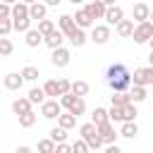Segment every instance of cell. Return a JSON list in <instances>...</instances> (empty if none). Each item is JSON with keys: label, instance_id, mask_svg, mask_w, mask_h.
Returning <instances> with one entry per match:
<instances>
[{"label": "cell", "instance_id": "3957f363", "mask_svg": "<svg viewBox=\"0 0 153 153\" xmlns=\"http://www.w3.org/2000/svg\"><path fill=\"white\" fill-rule=\"evenodd\" d=\"M151 36H153V24H151V22H139V24H134V31H131L134 43L143 45V43H148Z\"/></svg>", "mask_w": 153, "mask_h": 153}, {"label": "cell", "instance_id": "f35d334b", "mask_svg": "<svg viewBox=\"0 0 153 153\" xmlns=\"http://www.w3.org/2000/svg\"><path fill=\"white\" fill-rule=\"evenodd\" d=\"M53 29H55L53 19H38V31H41V36H48Z\"/></svg>", "mask_w": 153, "mask_h": 153}, {"label": "cell", "instance_id": "8992f818", "mask_svg": "<svg viewBox=\"0 0 153 153\" xmlns=\"http://www.w3.org/2000/svg\"><path fill=\"white\" fill-rule=\"evenodd\" d=\"M98 134H100V139H103V143L105 146H110V143H115L117 141V131H115V127H112V122L108 120V122H103V124H98Z\"/></svg>", "mask_w": 153, "mask_h": 153}, {"label": "cell", "instance_id": "f907efd6", "mask_svg": "<svg viewBox=\"0 0 153 153\" xmlns=\"http://www.w3.org/2000/svg\"><path fill=\"white\" fill-rule=\"evenodd\" d=\"M148 62H151V67H153V50H151V55H148Z\"/></svg>", "mask_w": 153, "mask_h": 153}, {"label": "cell", "instance_id": "d590c367", "mask_svg": "<svg viewBox=\"0 0 153 153\" xmlns=\"http://www.w3.org/2000/svg\"><path fill=\"white\" fill-rule=\"evenodd\" d=\"M50 139H53L55 143L67 141V129H62V127H53V129H50Z\"/></svg>", "mask_w": 153, "mask_h": 153}, {"label": "cell", "instance_id": "d4e9b609", "mask_svg": "<svg viewBox=\"0 0 153 153\" xmlns=\"http://www.w3.org/2000/svg\"><path fill=\"white\" fill-rule=\"evenodd\" d=\"M24 17H29V5L22 2V0H17L12 5V19H24Z\"/></svg>", "mask_w": 153, "mask_h": 153}, {"label": "cell", "instance_id": "484cf974", "mask_svg": "<svg viewBox=\"0 0 153 153\" xmlns=\"http://www.w3.org/2000/svg\"><path fill=\"white\" fill-rule=\"evenodd\" d=\"M129 98H131V103H141V100H146V86H134V84H131V88H129Z\"/></svg>", "mask_w": 153, "mask_h": 153}, {"label": "cell", "instance_id": "603a6c76", "mask_svg": "<svg viewBox=\"0 0 153 153\" xmlns=\"http://www.w3.org/2000/svg\"><path fill=\"white\" fill-rule=\"evenodd\" d=\"M67 112H72V115H74V117H81V115H84V112H86V100H84V98H79V96H76V98H74V100H72V105H69V108H67Z\"/></svg>", "mask_w": 153, "mask_h": 153}, {"label": "cell", "instance_id": "c3c4849f", "mask_svg": "<svg viewBox=\"0 0 153 153\" xmlns=\"http://www.w3.org/2000/svg\"><path fill=\"white\" fill-rule=\"evenodd\" d=\"M100 2H103L105 7H110V5H115V0H100Z\"/></svg>", "mask_w": 153, "mask_h": 153}, {"label": "cell", "instance_id": "52a82bcc", "mask_svg": "<svg viewBox=\"0 0 153 153\" xmlns=\"http://www.w3.org/2000/svg\"><path fill=\"white\" fill-rule=\"evenodd\" d=\"M108 38H110V26L108 24H96L93 31H91V41L96 45H103V43H108Z\"/></svg>", "mask_w": 153, "mask_h": 153}, {"label": "cell", "instance_id": "5b68a950", "mask_svg": "<svg viewBox=\"0 0 153 153\" xmlns=\"http://www.w3.org/2000/svg\"><path fill=\"white\" fill-rule=\"evenodd\" d=\"M60 112H62V105H60L57 98H45V100L41 103V115H43L45 120H55Z\"/></svg>", "mask_w": 153, "mask_h": 153}, {"label": "cell", "instance_id": "e0dca14e", "mask_svg": "<svg viewBox=\"0 0 153 153\" xmlns=\"http://www.w3.org/2000/svg\"><path fill=\"white\" fill-rule=\"evenodd\" d=\"M115 31H117V36L129 38V36H131V31H134V22H131V19H122V22H117V24H115Z\"/></svg>", "mask_w": 153, "mask_h": 153}, {"label": "cell", "instance_id": "5bb4252c", "mask_svg": "<svg viewBox=\"0 0 153 153\" xmlns=\"http://www.w3.org/2000/svg\"><path fill=\"white\" fill-rule=\"evenodd\" d=\"M57 29L65 33V38L76 29V24H74V19H72V14H60V19H57Z\"/></svg>", "mask_w": 153, "mask_h": 153}, {"label": "cell", "instance_id": "bcb514c9", "mask_svg": "<svg viewBox=\"0 0 153 153\" xmlns=\"http://www.w3.org/2000/svg\"><path fill=\"white\" fill-rule=\"evenodd\" d=\"M43 2H45V5H48V7H57V5H60V2H62V0H43Z\"/></svg>", "mask_w": 153, "mask_h": 153}, {"label": "cell", "instance_id": "4dcf8cb0", "mask_svg": "<svg viewBox=\"0 0 153 153\" xmlns=\"http://www.w3.org/2000/svg\"><path fill=\"white\" fill-rule=\"evenodd\" d=\"M91 122L98 127V124H103V122H108V110L105 108H93V112H91Z\"/></svg>", "mask_w": 153, "mask_h": 153}, {"label": "cell", "instance_id": "f5cc1de1", "mask_svg": "<svg viewBox=\"0 0 153 153\" xmlns=\"http://www.w3.org/2000/svg\"><path fill=\"white\" fill-rule=\"evenodd\" d=\"M22 2H26V5H31V2H38V0H22Z\"/></svg>", "mask_w": 153, "mask_h": 153}, {"label": "cell", "instance_id": "d6a6232c", "mask_svg": "<svg viewBox=\"0 0 153 153\" xmlns=\"http://www.w3.org/2000/svg\"><path fill=\"white\" fill-rule=\"evenodd\" d=\"M41 88H43V93H45V96H50V98H57V96H60V91H57V81H55V79L45 81Z\"/></svg>", "mask_w": 153, "mask_h": 153}, {"label": "cell", "instance_id": "7402d4cb", "mask_svg": "<svg viewBox=\"0 0 153 153\" xmlns=\"http://www.w3.org/2000/svg\"><path fill=\"white\" fill-rule=\"evenodd\" d=\"M31 110V100L29 98H17L14 103H12V112L19 117V115H24V112H29Z\"/></svg>", "mask_w": 153, "mask_h": 153}, {"label": "cell", "instance_id": "11a10c76", "mask_svg": "<svg viewBox=\"0 0 153 153\" xmlns=\"http://www.w3.org/2000/svg\"><path fill=\"white\" fill-rule=\"evenodd\" d=\"M148 22H151V24H153V10H151V17H148Z\"/></svg>", "mask_w": 153, "mask_h": 153}, {"label": "cell", "instance_id": "83f0119b", "mask_svg": "<svg viewBox=\"0 0 153 153\" xmlns=\"http://www.w3.org/2000/svg\"><path fill=\"white\" fill-rule=\"evenodd\" d=\"M36 120H38V115H36L33 110H29V112H24V115H19V127H24V129H29V127H33V124H36Z\"/></svg>", "mask_w": 153, "mask_h": 153}, {"label": "cell", "instance_id": "9a60e30c", "mask_svg": "<svg viewBox=\"0 0 153 153\" xmlns=\"http://www.w3.org/2000/svg\"><path fill=\"white\" fill-rule=\"evenodd\" d=\"M48 14V5L45 2H31L29 5V17L31 19H45Z\"/></svg>", "mask_w": 153, "mask_h": 153}, {"label": "cell", "instance_id": "7dc6e473", "mask_svg": "<svg viewBox=\"0 0 153 153\" xmlns=\"http://www.w3.org/2000/svg\"><path fill=\"white\" fill-rule=\"evenodd\" d=\"M14 153H33V151H31V148H29V146H19V148H17V151H14Z\"/></svg>", "mask_w": 153, "mask_h": 153}, {"label": "cell", "instance_id": "8d00e7d4", "mask_svg": "<svg viewBox=\"0 0 153 153\" xmlns=\"http://www.w3.org/2000/svg\"><path fill=\"white\" fill-rule=\"evenodd\" d=\"M12 50H14L12 41H10V38H5V36H0V57H7V55H12Z\"/></svg>", "mask_w": 153, "mask_h": 153}, {"label": "cell", "instance_id": "7bdbcfd3", "mask_svg": "<svg viewBox=\"0 0 153 153\" xmlns=\"http://www.w3.org/2000/svg\"><path fill=\"white\" fill-rule=\"evenodd\" d=\"M10 17H12V5L0 2V19H10Z\"/></svg>", "mask_w": 153, "mask_h": 153}, {"label": "cell", "instance_id": "30bf717a", "mask_svg": "<svg viewBox=\"0 0 153 153\" xmlns=\"http://www.w3.org/2000/svg\"><path fill=\"white\" fill-rule=\"evenodd\" d=\"M103 19L108 22V26H115L117 22L124 19V10H122L120 5H110V7L105 10V17H103Z\"/></svg>", "mask_w": 153, "mask_h": 153}, {"label": "cell", "instance_id": "ee69618b", "mask_svg": "<svg viewBox=\"0 0 153 153\" xmlns=\"http://www.w3.org/2000/svg\"><path fill=\"white\" fill-rule=\"evenodd\" d=\"M53 153H72V146L67 143V141H62V143H55V151Z\"/></svg>", "mask_w": 153, "mask_h": 153}, {"label": "cell", "instance_id": "2e32d148", "mask_svg": "<svg viewBox=\"0 0 153 153\" xmlns=\"http://www.w3.org/2000/svg\"><path fill=\"white\" fill-rule=\"evenodd\" d=\"M72 19H74V24H76L79 29H88V26H93V19L88 17L86 10H76V14H72Z\"/></svg>", "mask_w": 153, "mask_h": 153}, {"label": "cell", "instance_id": "ba28073f", "mask_svg": "<svg viewBox=\"0 0 153 153\" xmlns=\"http://www.w3.org/2000/svg\"><path fill=\"white\" fill-rule=\"evenodd\" d=\"M69 60H72V53L67 50V48H55L53 50V55H50V62L55 65V67H67L69 65Z\"/></svg>", "mask_w": 153, "mask_h": 153}, {"label": "cell", "instance_id": "f1b7e54d", "mask_svg": "<svg viewBox=\"0 0 153 153\" xmlns=\"http://www.w3.org/2000/svg\"><path fill=\"white\" fill-rule=\"evenodd\" d=\"M31 17H24V19H12V29L14 31H22V33H26L29 29H31Z\"/></svg>", "mask_w": 153, "mask_h": 153}, {"label": "cell", "instance_id": "277c9868", "mask_svg": "<svg viewBox=\"0 0 153 153\" xmlns=\"http://www.w3.org/2000/svg\"><path fill=\"white\" fill-rule=\"evenodd\" d=\"M134 86H153V67H139L131 74Z\"/></svg>", "mask_w": 153, "mask_h": 153}, {"label": "cell", "instance_id": "ab89813d", "mask_svg": "<svg viewBox=\"0 0 153 153\" xmlns=\"http://www.w3.org/2000/svg\"><path fill=\"white\" fill-rule=\"evenodd\" d=\"M88 151H91V148L86 146V141H84V139H76V141L72 143V153H88Z\"/></svg>", "mask_w": 153, "mask_h": 153}, {"label": "cell", "instance_id": "816d5d0a", "mask_svg": "<svg viewBox=\"0 0 153 153\" xmlns=\"http://www.w3.org/2000/svg\"><path fill=\"white\" fill-rule=\"evenodd\" d=\"M0 2H7V5H14L17 0H0Z\"/></svg>", "mask_w": 153, "mask_h": 153}, {"label": "cell", "instance_id": "8fae6325", "mask_svg": "<svg viewBox=\"0 0 153 153\" xmlns=\"http://www.w3.org/2000/svg\"><path fill=\"white\" fill-rule=\"evenodd\" d=\"M22 84H24V76H22V74H17V72H10V74H5V76H2V86H5L7 91H19V88H22Z\"/></svg>", "mask_w": 153, "mask_h": 153}, {"label": "cell", "instance_id": "9c48e42d", "mask_svg": "<svg viewBox=\"0 0 153 153\" xmlns=\"http://www.w3.org/2000/svg\"><path fill=\"white\" fill-rule=\"evenodd\" d=\"M148 17H151V7H148L146 2H136V5L131 7V22H134V24L148 22Z\"/></svg>", "mask_w": 153, "mask_h": 153}, {"label": "cell", "instance_id": "d6986e66", "mask_svg": "<svg viewBox=\"0 0 153 153\" xmlns=\"http://www.w3.org/2000/svg\"><path fill=\"white\" fill-rule=\"evenodd\" d=\"M67 38H69V43H72L74 48H81V45L88 41V38H86V31H84V29H79V26H76V29H74Z\"/></svg>", "mask_w": 153, "mask_h": 153}, {"label": "cell", "instance_id": "cb8c5ba5", "mask_svg": "<svg viewBox=\"0 0 153 153\" xmlns=\"http://www.w3.org/2000/svg\"><path fill=\"white\" fill-rule=\"evenodd\" d=\"M74 124H76V117H74L72 112H60V115H57V127H62V129L69 131Z\"/></svg>", "mask_w": 153, "mask_h": 153}, {"label": "cell", "instance_id": "f6af8a7d", "mask_svg": "<svg viewBox=\"0 0 153 153\" xmlns=\"http://www.w3.org/2000/svg\"><path fill=\"white\" fill-rule=\"evenodd\" d=\"M105 153H122V151H120V146H117V143H110V146L105 148Z\"/></svg>", "mask_w": 153, "mask_h": 153}, {"label": "cell", "instance_id": "6da1fadb", "mask_svg": "<svg viewBox=\"0 0 153 153\" xmlns=\"http://www.w3.org/2000/svg\"><path fill=\"white\" fill-rule=\"evenodd\" d=\"M105 84L112 88V91H127L131 86V72L122 65V62H115L108 67L105 72Z\"/></svg>", "mask_w": 153, "mask_h": 153}, {"label": "cell", "instance_id": "836d02e7", "mask_svg": "<svg viewBox=\"0 0 153 153\" xmlns=\"http://www.w3.org/2000/svg\"><path fill=\"white\" fill-rule=\"evenodd\" d=\"M122 112H124V122H134V120H136V115H139L136 103H127V105L122 108Z\"/></svg>", "mask_w": 153, "mask_h": 153}, {"label": "cell", "instance_id": "e575fe53", "mask_svg": "<svg viewBox=\"0 0 153 153\" xmlns=\"http://www.w3.org/2000/svg\"><path fill=\"white\" fill-rule=\"evenodd\" d=\"M108 120H110V122H124V112H122V108H120V105H112V108L108 110Z\"/></svg>", "mask_w": 153, "mask_h": 153}, {"label": "cell", "instance_id": "ffe728a7", "mask_svg": "<svg viewBox=\"0 0 153 153\" xmlns=\"http://www.w3.org/2000/svg\"><path fill=\"white\" fill-rule=\"evenodd\" d=\"M24 41H26V45H29V48H38V45L43 43V36H41V31H38V29H29Z\"/></svg>", "mask_w": 153, "mask_h": 153}, {"label": "cell", "instance_id": "681fc988", "mask_svg": "<svg viewBox=\"0 0 153 153\" xmlns=\"http://www.w3.org/2000/svg\"><path fill=\"white\" fill-rule=\"evenodd\" d=\"M72 5H81V2H86V0H69Z\"/></svg>", "mask_w": 153, "mask_h": 153}, {"label": "cell", "instance_id": "4fadbf2b", "mask_svg": "<svg viewBox=\"0 0 153 153\" xmlns=\"http://www.w3.org/2000/svg\"><path fill=\"white\" fill-rule=\"evenodd\" d=\"M62 41H65V33L60 31V29H53L48 36H43V43L50 48V50H55V48H60L62 45Z\"/></svg>", "mask_w": 153, "mask_h": 153}, {"label": "cell", "instance_id": "db71d44e", "mask_svg": "<svg viewBox=\"0 0 153 153\" xmlns=\"http://www.w3.org/2000/svg\"><path fill=\"white\" fill-rule=\"evenodd\" d=\"M148 43H151V50H153V36H151V38H148Z\"/></svg>", "mask_w": 153, "mask_h": 153}, {"label": "cell", "instance_id": "4316f807", "mask_svg": "<svg viewBox=\"0 0 153 153\" xmlns=\"http://www.w3.org/2000/svg\"><path fill=\"white\" fill-rule=\"evenodd\" d=\"M127 103H131V98H129V91H112V105H120V108H124Z\"/></svg>", "mask_w": 153, "mask_h": 153}, {"label": "cell", "instance_id": "60d3db41", "mask_svg": "<svg viewBox=\"0 0 153 153\" xmlns=\"http://www.w3.org/2000/svg\"><path fill=\"white\" fill-rule=\"evenodd\" d=\"M10 31H14L12 29V17L10 19H0V36H7Z\"/></svg>", "mask_w": 153, "mask_h": 153}, {"label": "cell", "instance_id": "ac0fdd59", "mask_svg": "<svg viewBox=\"0 0 153 153\" xmlns=\"http://www.w3.org/2000/svg\"><path fill=\"white\" fill-rule=\"evenodd\" d=\"M120 136H124V139H136V134H139V127H136V120L134 122H122V127H120V131H117Z\"/></svg>", "mask_w": 153, "mask_h": 153}, {"label": "cell", "instance_id": "f546056e", "mask_svg": "<svg viewBox=\"0 0 153 153\" xmlns=\"http://www.w3.org/2000/svg\"><path fill=\"white\" fill-rule=\"evenodd\" d=\"M26 98L31 100V105H41V103L45 100V93H43V88H41V86H38V88L33 86V88L29 91V96H26Z\"/></svg>", "mask_w": 153, "mask_h": 153}, {"label": "cell", "instance_id": "1f68e13d", "mask_svg": "<svg viewBox=\"0 0 153 153\" xmlns=\"http://www.w3.org/2000/svg\"><path fill=\"white\" fill-rule=\"evenodd\" d=\"M19 74L24 76V81H36V79L41 76V74H38V67H33V65H26Z\"/></svg>", "mask_w": 153, "mask_h": 153}, {"label": "cell", "instance_id": "44dd1931", "mask_svg": "<svg viewBox=\"0 0 153 153\" xmlns=\"http://www.w3.org/2000/svg\"><path fill=\"white\" fill-rule=\"evenodd\" d=\"M88 81H84V79H76V81H72V88H69V93H74V96H79V98H84L86 93H88Z\"/></svg>", "mask_w": 153, "mask_h": 153}, {"label": "cell", "instance_id": "7c38bea8", "mask_svg": "<svg viewBox=\"0 0 153 153\" xmlns=\"http://www.w3.org/2000/svg\"><path fill=\"white\" fill-rule=\"evenodd\" d=\"M84 10H86V12H88V17L96 22V19H103V17H105V10H108V7H105L100 0H93V2H88Z\"/></svg>", "mask_w": 153, "mask_h": 153}, {"label": "cell", "instance_id": "74e56055", "mask_svg": "<svg viewBox=\"0 0 153 153\" xmlns=\"http://www.w3.org/2000/svg\"><path fill=\"white\" fill-rule=\"evenodd\" d=\"M53 151H55V141H53L50 136L38 141V153H53Z\"/></svg>", "mask_w": 153, "mask_h": 153}, {"label": "cell", "instance_id": "7a4b0ae2", "mask_svg": "<svg viewBox=\"0 0 153 153\" xmlns=\"http://www.w3.org/2000/svg\"><path fill=\"white\" fill-rule=\"evenodd\" d=\"M79 139H84L88 148H100V146H103V139H100L98 127H96L93 122H86V124L79 127Z\"/></svg>", "mask_w": 153, "mask_h": 153}, {"label": "cell", "instance_id": "b9f144b4", "mask_svg": "<svg viewBox=\"0 0 153 153\" xmlns=\"http://www.w3.org/2000/svg\"><path fill=\"white\" fill-rule=\"evenodd\" d=\"M69 88H72V81H69V79H57V91H60V96H62V93H69Z\"/></svg>", "mask_w": 153, "mask_h": 153}]
</instances>
